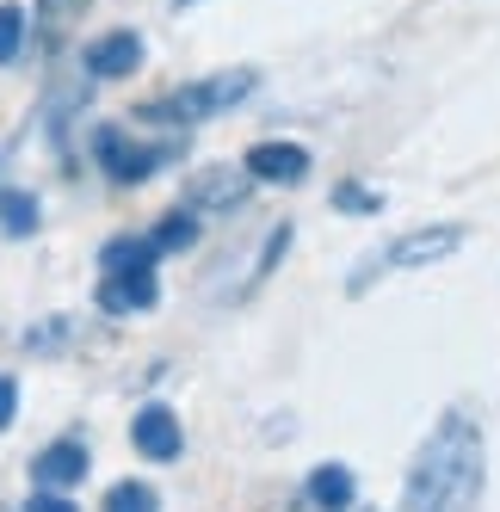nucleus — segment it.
Masks as SVG:
<instances>
[{
  "label": "nucleus",
  "mask_w": 500,
  "mask_h": 512,
  "mask_svg": "<svg viewBox=\"0 0 500 512\" xmlns=\"http://www.w3.org/2000/svg\"><path fill=\"white\" fill-rule=\"evenodd\" d=\"M99 512H161V494H155L149 482H112Z\"/></svg>",
  "instance_id": "obj_16"
},
{
  "label": "nucleus",
  "mask_w": 500,
  "mask_h": 512,
  "mask_svg": "<svg viewBox=\"0 0 500 512\" xmlns=\"http://www.w3.org/2000/svg\"><path fill=\"white\" fill-rule=\"evenodd\" d=\"M75 7H87V0H38V13L50 19V31H56V19H62V13H75Z\"/></svg>",
  "instance_id": "obj_20"
},
{
  "label": "nucleus",
  "mask_w": 500,
  "mask_h": 512,
  "mask_svg": "<svg viewBox=\"0 0 500 512\" xmlns=\"http://www.w3.org/2000/svg\"><path fill=\"white\" fill-rule=\"evenodd\" d=\"M247 179L254 186H303L309 179V149L303 142H254V149L241 155Z\"/></svg>",
  "instance_id": "obj_6"
},
{
  "label": "nucleus",
  "mask_w": 500,
  "mask_h": 512,
  "mask_svg": "<svg viewBox=\"0 0 500 512\" xmlns=\"http://www.w3.org/2000/svg\"><path fill=\"white\" fill-rule=\"evenodd\" d=\"M247 198H254L247 167H204V173H192V186H186V210H241Z\"/></svg>",
  "instance_id": "obj_9"
},
{
  "label": "nucleus",
  "mask_w": 500,
  "mask_h": 512,
  "mask_svg": "<svg viewBox=\"0 0 500 512\" xmlns=\"http://www.w3.org/2000/svg\"><path fill=\"white\" fill-rule=\"evenodd\" d=\"M25 38H31V13L19 0H0V68H13L25 56Z\"/></svg>",
  "instance_id": "obj_14"
},
{
  "label": "nucleus",
  "mask_w": 500,
  "mask_h": 512,
  "mask_svg": "<svg viewBox=\"0 0 500 512\" xmlns=\"http://www.w3.org/2000/svg\"><path fill=\"white\" fill-rule=\"evenodd\" d=\"M81 68H87V81H124L142 68V38L136 31H105V38L81 50Z\"/></svg>",
  "instance_id": "obj_10"
},
{
  "label": "nucleus",
  "mask_w": 500,
  "mask_h": 512,
  "mask_svg": "<svg viewBox=\"0 0 500 512\" xmlns=\"http://www.w3.org/2000/svg\"><path fill=\"white\" fill-rule=\"evenodd\" d=\"M173 7H198V0H173Z\"/></svg>",
  "instance_id": "obj_22"
},
{
  "label": "nucleus",
  "mask_w": 500,
  "mask_h": 512,
  "mask_svg": "<svg viewBox=\"0 0 500 512\" xmlns=\"http://www.w3.org/2000/svg\"><path fill=\"white\" fill-rule=\"evenodd\" d=\"M149 241H155L161 253H186V247L198 241V216H192V210H167L161 223L149 229Z\"/></svg>",
  "instance_id": "obj_15"
},
{
  "label": "nucleus",
  "mask_w": 500,
  "mask_h": 512,
  "mask_svg": "<svg viewBox=\"0 0 500 512\" xmlns=\"http://www.w3.org/2000/svg\"><path fill=\"white\" fill-rule=\"evenodd\" d=\"M457 247H463V229H457V223H439V229H408V235L389 241L383 253H371V260L359 266V278H352L346 290H352V297H365L377 278H389V272H414V266H433V260H445V253H457Z\"/></svg>",
  "instance_id": "obj_3"
},
{
  "label": "nucleus",
  "mask_w": 500,
  "mask_h": 512,
  "mask_svg": "<svg viewBox=\"0 0 500 512\" xmlns=\"http://www.w3.org/2000/svg\"><path fill=\"white\" fill-rule=\"evenodd\" d=\"M161 260V247L149 235H112L99 247V272H118V266H155Z\"/></svg>",
  "instance_id": "obj_13"
},
{
  "label": "nucleus",
  "mask_w": 500,
  "mask_h": 512,
  "mask_svg": "<svg viewBox=\"0 0 500 512\" xmlns=\"http://www.w3.org/2000/svg\"><path fill=\"white\" fill-rule=\"evenodd\" d=\"M334 210H352V216H377V210H383V192L359 186V179H340V186H334Z\"/></svg>",
  "instance_id": "obj_17"
},
{
  "label": "nucleus",
  "mask_w": 500,
  "mask_h": 512,
  "mask_svg": "<svg viewBox=\"0 0 500 512\" xmlns=\"http://www.w3.org/2000/svg\"><path fill=\"white\" fill-rule=\"evenodd\" d=\"M0 173H7V149H0ZM0 186H7V179H0Z\"/></svg>",
  "instance_id": "obj_21"
},
{
  "label": "nucleus",
  "mask_w": 500,
  "mask_h": 512,
  "mask_svg": "<svg viewBox=\"0 0 500 512\" xmlns=\"http://www.w3.org/2000/svg\"><path fill=\"white\" fill-rule=\"evenodd\" d=\"M309 500L321 512H346L352 500H359V482H352L346 463H321V469H309Z\"/></svg>",
  "instance_id": "obj_12"
},
{
  "label": "nucleus",
  "mask_w": 500,
  "mask_h": 512,
  "mask_svg": "<svg viewBox=\"0 0 500 512\" xmlns=\"http://www.w3.org/2000/svg\"><path fill=\"white\" fill-rule=\"evenodd\" d=\"M93 161H99L105 179H118V186H142V179H155L167 161H180V149H173V142H136L118 124H99L93 130Z\"/></svg>",
  "instance_id": "obj_4"
},
{
  "label": "nucleus",
  "mask_w": 500,
  "mask_h": 512,
  "mask_svg": "<svg viewBox=\"0 0 500 512\" xmlns=\"http://www.w3.org/2000/svg\"><path fill=\"white\" fill-rule=\"evenodd\" d=\"M44 223V204L38 192H25V186H0V235L7 241H31Z\"/></svg>",
  "instance_id": "obj_11"
},
{
  "label": "nucleus",
  "mask_w": 500,
  "mask_h": 512,
  "mask_svg": "<svg viewBox=\"0 0 500 512\" xmlns=\"http://www.w3.org/2000/svg\"><path fill=\"white\" fill-rule=\"evenodd\" d=\"M130 445L149 457V463H173L186 451V432H180V414L161 408V401H149V408H136L130 420Z\"/></svg>",
  "instance_id": "obj_8"
},
{
  "label": "nucleus",
  "mask_w": 500,
  "mask_h": 512,
  "mask_svg": "<svg viewBox=\"0 0 500 512\" xmlns=\"http://www.w3.org/2000/svg\"><path fill=\"white\" fill-rule=\"evenodd\" d=\"M476 500H482V426L451 408L408 469L402 512H476Z\"/></svg>",
  "instance_id": "obj_1"
},
{
  "label": "nucleus",
  "mask_w": 500,
  "mask_h": 512,
  "mask_svg": "<svg viewBox=\"0 0 500 512\" xmlns=\"http://www.w3.org/2000/svg\"><path fill=\"white\" fill-rule=\"evenodd\" d=\"M93 297L105 315H142V309L161 303V278H155V266H118V272L99 278Z\"/></svg>",
  "instance_id": "obj_5"
},
{
  "label": "nucleus",
  "mask_w": 500,
  "mask_h": 512,
  "mask_svg": "<svg viewBox=\"0 0 500 512\" xmlns=\"http://www.w3.org/2000/svg\"><path fill=\"white\" fill-rule=\"evenodd\" d=\"M260 87L254 68H229V75H204V81H186V87H173L161 99H142L136 105V124H167V130H192V124H210V118H223L229 105H241L247 93Z\"/></svg>",
  "instance_id": "obj_2"
},
{
  "label": "nucleus",
  "mask_w": 500,
  "mask_h": 512,
  "mask_svg": "<svg viewBox=\"0 0 500 512\" xmlns=\"http://www.w3.org/2000/svg\"><path fill=\"white\" fill-rule=\"evenodd\" d=\"M19 420V383L13 377H0V432H7Z\"/></svg>",
  "instance_id": "obj_19"
},
{
  "label": "nucleus",
  "mask_w": 500,
  "mask_h": 512,
  "mask_svg": "<svg viewBox=\"0 0 500 512\" xmlns=\"http://www.w3.org/2000/svg\"><path fill=\"white\" fill-rule=\"evenodd\" d=\"M25 512H81L68 494H56V488H31V500H25Z\"/></svg>",
  "instance_id": "obj_18"
},
{
  "label": "nucleus",
  "mask_w": 500,
  "mask_h": 512,
  "mask_svg": "<svg viewBox=\"0 0 500 512\" xmlns=\"http://www.w3.org/2000/svg\"><path fill=\"white\" fill-rule=\"evenodd\" d=\"M87 469H93V457H87L81 438H56V445H44L38 457H31V488H56V494H68V488L87 482Z\"/></svg>",
  "instance_id": "obj_7"
}]
</instances>
